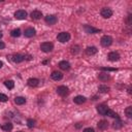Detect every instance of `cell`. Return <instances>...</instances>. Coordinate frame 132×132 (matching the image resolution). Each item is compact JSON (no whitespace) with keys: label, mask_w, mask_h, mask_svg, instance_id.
Here are the masks:
<instances>
[{"label":"cell","mask_w":132,"mask_h":132,"mask_svg":"<svg viewBox=\"0 0 132 132\" xmlns=\"http://www.w3.org/2000/svg\"><path fill=\"white\" fill-rule=\"evenodd\" d=\"M57 38H58V40H59L60 42L64 43V42H67V41L70 39V34H69L68 32H61V33L58 34Z\"/></svg>","instance_id":"1"},{"label":"cell","mask_w":132,"mask_h":132,"mask_svg":"<svg viewBox=\"0 0 132 132\" xmlns=\"http://www.w3.org/2000/svg\"><path fill=\"white\" fill-rule=\"evenodd\" d=\"M40 49H41V51L44 52V53H50V52L53 51L54 44H53L52 42H43V43L40 44Z\"/></svg>","instance_id":"2"},{"label":"cell","mask_w":132,"mask_h":132,"mask_svg":"<svg viewBox=\"0 0 132 132\" xmlns=\"http://www.w3.org/2000/svg\"><path fill=\"white\" fill-rule=\"evenodd\" d=\"M101 44L103 45V46H109L111 43H112V38L110 37V36H108V35H104L102 38H101Z\"/></svg>","instance_id":"3"},{"label":"cell","mask_w":132,"mask_h":132,"mask_svg":"<svg viewBox=\"0 0 132 132\" xmlns=\"http://www.w3.org/2000/svg\"><path fill=\"white\" fill-rule=\"evenodd\" d=\"M15 18H16L17 20H25V19L27 18V13H26L25 11H22V10L17 11V12L15 13Z\"/></svg>","instance_id":"4"},{"label":"cell","mask_w":132,"mask_h":132,"mask_svg":"<svg viewBox=\"0 0 132 132\" xmlns=\"http://www.w3.org/2000/svg\"><path fill=\"white\" fill-rule=\"evenodd\" d=\"M57 93L60 96H66L68 94V88L65 87V86H60L57 88Z\"/></svg>","instance_id":"5"},{"label":"cell","mask_w":132,"mask_h":132,"mask_svg":"<svg viewBox=\"0 0 132 132\" xmlns=\"http://www.w3.org/2000/svg\"><path fill=\"white\" fill-rule=\"evenodd\" d=\"M101 16H102L104 19H108V18H110V17L112 16V11H111L110 8L105 7V8H103V10L101 11Z\"/></svg>","instance_id":"6"},{"label":"cell","mask_w":132,"mask_h":132,"mask_svg":"<svg viewBox=\"0 0 132 132\" xmlns=\"http://www.w3.org/2000/svg\"><path fill=\"white\" fill-rule=\"evenodd\" d=\"M44 21H45V23L49 24V25H54V24L57 23V18H56L55 16H53V15H49V16L45 17Z\"/></svg>","instance_id":"7"},{"label":"cell","mask_w":132,"mask_h":132,"mask_svg":"<svg viewBox=\"0 0 132 132\" xmlns=\"http://www.w3.org/2000/svg\"><path fill=\"white\" fill-rule=\"evenodd\" d=\"M108 59L112 62H116V61H119L120 60V55L116 52H111L108 54Z\"/></svg>","instance_id":"8"},{"label":"cell","mask_w":132,"mask_h":132,"mask_svg":"<svg viewBox=\"0 0 132 132\" xmlns=\"http://www.w3.org/2000/svg\"><path fill=\"white\" fill-rule=\"evenodd\" d=\"M24 60H25V56L22 55V54H16V55L13 56V61L16 62V63H20Z\"/></svg>","instance_id":"9"},{"label":"cell","mask_w":132,"mask_h":132,"mask_svg":"<svg viewBox=\"0 0 132 132\" xmlns=\"http://www.w3.org/2000/svg\"><path fill=\"white\" fill-rule=\"evenodd\" d=\"M59 67H60L61 69H63V70H68V69L70 68V64H69V62H67V61H61V62L59 63Z\"/></svg>","instance_id":"10"},{"label":"cell","mask_w":132,"mask_h":132,"mask_svg":"<svg viewBox=\"0 0 132 132\" xmlns=\"http://www.w3.org/2000/svg\"><path fill=\"white\" fill-rule=\"evenodd\" d=\"M51 78H52L54 81H60V80H62L63 74H62L61 72H59V71H53L52 74H51Z\"/></svg>","instance_id":"11"},{"label":"cell","mask_w":132,"mask_h":132,"mask_svg":"<svg viewBox=\"0 0 132 132\" xmlns=\"http://www.w3.org/2000/svg\"><path fill=\"white\" fill-rule=\"evenodd\" d=\"M97 110H98V112L100 115H106V112L108 110V107L106 105H104V104H100V105L97 106Z\"/></svg>","instance_id":"12"},{"label":"cell","mask_w":132,"mask_h":132,"mask_svg":"<svg viewBox=\"0 0 132 132\" xmlns=\"http://www.w3.org/2000/svg\"><path fill=\"white\" fill-rule=\"evenodd\" d=\"M41 17H42V13L39 11H33L31 13V18L33 20H39V19H41Z\"/></svg>","instance_id":"13"},{"label":"cell","mask_w":132,"mask_h":132,"mask_svg":"<svg viewBox=\"0 0 132 132\" xmlns=\"http://www.w3.org/2000/svg\"><path fill=\"white\" fill-rule=\"evenodd\" d=\"M84 28H85V31H86L87 33H89V34L97 33V32H99V31H100V30H98V29H95V28H93V27H90V26H88V25H86Z\"/></svg>","instance_id":"14"},{"label":"cell","mask_w":132,"mask_h":132,"mask_svg":"<svg viewBox=\"0 0 132 132\" xmlns=\"http://www.w3.org/2000/svg\"><path fill=\"white\" fill-rule=\"evenodd\" d=\"M97 53V49L95 46H88L86 49V54L89 55V56H92V55H95Z\"/></svg>","instance_id":"15"},{"label":"cell","mask_w":132,"mask_h":132,"mask_svg":"<svg viewBox=\"0 0 132 132\" xmlns=\"http://www.w3.org/2000/svg\"><path fill=\"white\" fill-rule=\"evenodd\" d=\"M73 101H74V103H77V104H83V103H85V102H86V98H85L84 96L79 95V96L74 97Z\"/></svg>","instance_id":"16"},{"label":"cell","mask_w":132,"mask_h":132,"mask_svg":"<svg viewBox=\"0 0 132 132\" xmlns=\"http://www.w3.org/2000/svg\"><path fill=\"white\" fill-rule=\"evenodd\" d=\"M35 35V30L33 28H28L25 30V36L26 37H32Z\"/></svg>","instance_id":"17"},{"label":"cell","mask_w":132,"mask_h":132,"mask_svg":"<svg viewBox=\"0 0 132 132\" xmlns=\"http://www.w3.org/2000/svg\"><path fill=\"white\" fill-rule=\"evenodd\" d=\"M107 126H108V123H107L106 121H104V120H102V121H100V122L98 123V128H99V130H104V129L107 128Z\"/></svg>","instance_id":"18"},{"label":"cell","mask_w":132,"mask_h":132,"mask_svg":"<svg viewBox=\"0 0 132 132\" xmlns=\"http://www.w3.org/2000/svg\"><path fill=\"white\" fill-rule=\"evenodd\" d=\"M27 83H28V85H29L30 87H36V86L38 85L39 81H38L37 79H29Z\"/></svg>","instance_id":"19"},{"label":"cell","mask_w":132,"mask_h":132,"mask_svg":"<svg viewBox=\"0 0 132 132\" xmlns=\"http://www.w3.org/2000/svg\"><path fill=\"white\" fill-rule=\"evenodd\" d=\"M2 129L4 130V131H11V130H13V124L12 123H5V124H3L2 125Z\"/></svg>","instance_id":"20"},{"label":"cell","mask_w":132,"mask_h":132,"mask_svg":"<svg viewBox=\"0 0 132 132\" xmlns=\"http://www.w3.org/2000/svg\"><path fill=\"white\" fill-rule=\"evenodd\" d=\"M15 102L17 103V104H19V105H22V104H24L25 102H26V99L24 98V97H16V99H15Z\"/></svg>","instance_id":"21"},{"label":"cell","mask_w":132,"mask_h":132,"mask_svg":"<svg viewBox=\"0 0 132 132\" xmlns=\"http://www.w3.org/2000/svg\"><path fill=\"white\" fill-rule=\"evenodd\" d=\"M11 35L13 37H19L21 35V30L20 29H14L12 32H11Z\"/></svg>","instance_id":"22"},{"label":"cell","mask_w":132,"mask_h":132,"mask_svg":"<svg viewBox=\"0 0 132 132\" xmlns=\"http://www.w3.org/2000/svg\"><path fill=\"white\" fill-rule=\"evenodd\" d=\"M4 85H5V87L7 88V89H14V87H15V83L13 82V81H6L5 83H4Z\"/></svg>","instance_id":"23"},{"label":"cell","mask_w":132,"mask_h":132,"mask_svg":"<svg viewBox=\"0 0 132 132\" xmlns=\"http://www.w3.org/2000/svg\"><path fill=\"white\" fill-rule=\"evenodd\" d=\"M99 80L100 81H102V82H105V81H107V80H109V76L108 74H106V73H101V74H99Z\"/></svg>","instance_id":"24"},{"label":"cell","mask_w":132,"mask_h":132,"mask_svg":"<svg viewBox=\"0 0 132 132\" xmlns=\"http://www.w3.org/2000/svg\"><path fill=\"white\" fill-rule=\"evenodd\" d=\"M125 114L128 118H132V106H128L125 110Z\"/></svg>","instance_id":"25"},{"label":"cell","mask_w":132,"mask_h":132,"mask_svg":"<svg viewBox=\"0 0 132 132\" xmlns=\"http://www.w3.org/2000/svg\"><path fill=\"white\" fill-rule=\"evenodd\" d=\"M106 115H107V116H109V117H111V118H116V119H119V116H118V114H116L115 111H112V110H110V109H108V110H107Z\"/></svg>","instance_id":"26"},{"label":"cell","mask_w":132,"mask_h":132,"mask_svg":"<svg viewBox=\"0 0 132 132\" xmlns=\"http://www.w3.org/2000/svg\"><path fill=\"white\" fill-rule=\"evenodd\" d=\"M121 127H122V122H121L119 119H117V121L114 123V128L119 129V128H121Z\"/></svg>","instance_id":"27"},{"label":"cell","mask_w":132,"mask_h":132,"mask_svg":"<svg viewBox=\"0 0 132 132\" xmlns=\"http://www.w3.org/2000/svg\"><path fill=\"white\" fill-rule=\"evenodd\" d=\"M109 90V88L107 87V86H103V85H101V86H99V91H101V92H103V93H105V92H107Z\"/></svg>","instance_id":"28"},{"label":"cell","mask_w":132,"mask_h":132,"mask_svg":"<svg viewBox=\"0 0 132 132\" xmlns=\"http://www.w3.org/2000/svg\"><path fill=\"white\" fill-rule=\"evenodd\" d=\"M27 125H28L29 128H32V127H34V125H35V121L32 120V119H29V120L27 121Z\"/></svg>","instance_id":"29"},{"label":"cell","mask_w":132,"mask_h":132,"mask_svg":"<svg viewBox=\"0 0 132 132\" xmlns=\"http://www.w3.org/2000/svg\"><path fill=\"white\" fill-rule=\"evenodd\" d=\"M7 96L5 94H2V93H0V101L1 102H6L7 101Z\"/></svg>","instance_id":"30"},{"label":"cell","mask_w":132,"mask_h":132,"mask_svg":"<svg viewBox=\"0 0 132 132\" xmlns=\"http://www.w3.org/2000/svg\"><path fill=\"white\" fill-rule=\"evenodd\" d=\"M83 132H95V131L93 128H86V129H84Z\"/></svg>","instance_id":"31"},{"label":"cell","mask_w":132,"mask_h":132,"mask_svg":"<svg viewBox=\"0 0 132 132\" xmlns=\"http://www.w3.org/2000/svg\"><path fill=\"white\" fill-rule=\"evenodd\" d=\"M4 46H5L4 42L3 41H0V49H4Z\"/></svg>","instance_id":"32"},{"label":"cell","mask_w":132,"mask_h":132,"mask_svg":"<svg viewBox=\"0 0 132 132\" xmlns=\"http://www.w3.org/2000/svg\"><path fill=\"white\" fill-rule=\"evenodd\" d=\"M102 70H110V71H115L116 69H114V68H102Z\"/></svg>","instance_id":"33"},{"label":"cell","mask_w":132,"mask_h":132,"mask_svg":"<svg viewBox=\"0 0 132 132\" xmlns=\"http://www.w3.org/2000/svg\"><path fill=\"white\" fill-rule=\"evenodd\" d=\"M2 66H3V63H2L1 61H0V68H1V67H2Z\"/></svg>","instance_id":"34"},{"label":"cell","mask_w":132,"mask_h":132,"mask_svg":"<svg viewBox=\"0 0 132 132\" xmlns=\"http://www.w3.org/2000/svg\"><path fill=\"white\" fill-rule=\"evenodd\" d=\"M1 37H2V32L0 31V38H1Z\"/></svg>","instance_id":"35"},{"label":"cell","mask_w":132,"mask_h":132,"mask_svg":"<svg viewBox=\"0 0 132 132\" xmlns=\"http://www.w3.org/2000/svg\"><path fill=\"white\" fill-rule=\"evenodd\" d=\"M19 132H21V131H19Z\"/></svg>","instance_id":"36"}]
</instances>
